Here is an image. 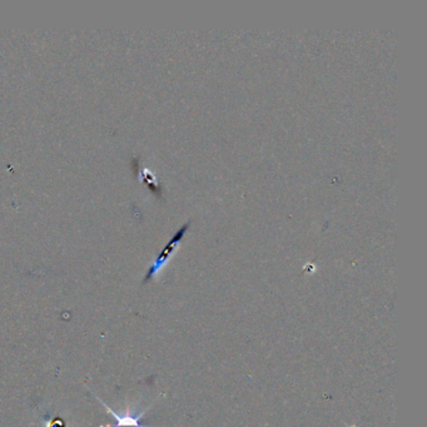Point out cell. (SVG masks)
Listing matches in <instances>:
<instances>
[{
	"label": "cell",
	"mask_w": 427,
	"mask_h": 427,
	"mask_svg": "<svg viewBox=\"0 0 427 427\" xmlns=\"http://www.w3.org/2000/svg\"><path fill=\"white\" fill-rule=\"evenodd\" d=\"M48 427H64V422L62 420H55L54 422H50V425Z\"/></svg>",
	"instance_id": "cell-3"
},
{
	"label": "cell",
	"mask_w": 427,
	"mask_h": 427,
	"mask_svg": "<svg viewBox=\"0 0 427 427\" xmlns=\"http://www.w3.org/2000/svg\"><path fill=\"white\" fill-rule=\"evenodd\" d=\"M139 159H141L139 157H133V158H131V168L137 173L138 177L149 187L151 192L156 194L157 197L160 198V196H162L160 186L156 182L153 175H152V173H151L148 170H142V168H141V162H139Z\"/></svg>",
	"instance_id": "cell-2"
},
{
	"label": "cell",
	"mask_w": 427,
	"mask_h": 427,
	"mask_svg": "<svg viewBox=\"0 0 427 427\" xmlns=\"http://www.w3.org/2000/svg\"><path fill=\"white\" fill-rule=\"evenodd\" d=\"M141 427H144V426H141Z\"/></svg>",
	"instance_id": "cell-4"
},
{
	"label": "cell",
	"mask_w": 427,
	"mask_h": 427,
	"mask_svg": "<svg viewBox=\"0 0 427 427\" xmlns=\"http://www.w3.org/2000/svg\"><path fill=\"white\" fill-rule=\"evenodd\" d=\"M191 223H192V222L188 221L187 223L182 226L180 230L175 232L173 237L170 238V242H168V243L165 245V248L162 250V252L159 253L158 257L156 258L153 264L149 267L148 271H147V274H146V277L143 279V283H148V282H151L152 279H156V277L158 276L159 272H160L162 269H165V264L168 263L170 257H172V255L175 253L177 247L181 243L182 240H183V237L186 235L187 230H189Z\"/></svg>",
	"instance_id": "cell-1"
}]
</instances>
